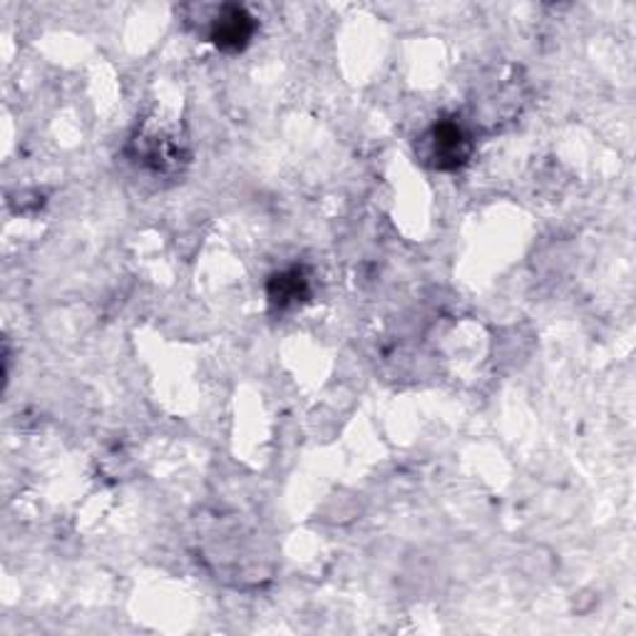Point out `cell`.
<instances>
[{"label": "cell", "instance_id": "obj_2", "mask_svg": "<svg viewBox=\"0 0 636 636\" xmlns=\"http://www.w3.org/2000/svg\"><path fill=\"white\" fill-rule=\"evenodd\" d=\"M251 35H254V18L239 6L221 8V13L215 18V25H211V40H215V45L229 50V53L247 48Z\"/></svg>", "mask_w": 636, "mask_h": 636}, {"label": "cell", "instance_id": "obj_3", "mask_svg": "<svg viewBox=\"0 0 636 636\" xmlns=\"http://www.w3.org/2000/svg\"><path fill=\"white\" fill-rule=\"evenodd\" d=\"M306 296V279L301 271H284L271 279L269 284V299L274 301L279 309H286L291 304H296Z\"/></svg>", "mask_w": 636, "mask_h": 636}, {"label": "cell", "instance_id": "obj_1", "mask_svg": "<svg viewBox=\"0 0 636 636\" xmlns=\"http://www.w3.org/2000/svg\"><path fill=\"white\" fill-rule=\"evenodd\" d=\"M430 159H436L438 169H456L466 165L472 143L458 123H440L430 129Z\"/></svg>", "mask_w": 636, "mask_h": 636}]
</instances>
